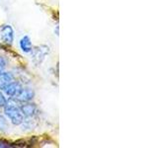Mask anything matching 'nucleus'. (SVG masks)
Instances as JSON below:
<instances>
[{
    "mask_svg": "<svg viewBox=\"0 0 158 148\" xmlns=\"http://www.w3.org/2000/svg\"><path fill=\"white\" fill-rule=\"evenodd\" d=\"M5 115H6L15 125H19V123H21L23 121L22 113L19 111V109L16 106L11 105V104H7V106L5 107Z\"/></svg>",
    "mask_w": 158,
    "mask_h": 148,
    "instance_id": "obj_1",
    "label": "nucleus"
},
{
    "mask_svg": "<svg viewBox=\"0 0 158 148\" xmlns=\"http://www.w3.org/2000/svg\"><path fill=\"white\" fill-rule=\"evenodd\" d=\"M31 52L33 54V61L36 64H40L44 59V57L47 56V54L49 52V47L47 46L36 47L32 49Z\"/></svg>",
    "mask_w": 158,
    "mask_h": 148,
    "instance_id": "obj_2",
    "label": "nucleus"
},
{
    "mask_svg": "<svg viewBox=\"0 0 158 148\" xmlns=\"http://www.w3.org/2000/svg\"><path fill=\"white\" fill-rule=\"evenodd\" d=\"M0 37L3 43L11 44L14 39V32L11 26L9 25H5L1 29H0Z\"/></svg>",
    "mask_w": 158,
    "mask_h": 148,
    "instance_id": "obj_3",
    "label": "nucleus"
},
{
    "mask_svg": "<svg viewBox=\"0 0 158 148\" xmlns=\"http://www.w3.org/2000/svg\"><path fill=\"white\" fill-rule=\"evenodd\" d=\"M19 84L18 83H10L8 84L7 83V85L6 86H4V91L5 93L7 94V95L9 96H17L18 95V93L22 90L21 88H19Z\"/></svg>",
    "mask_w": 158,
    "mask_h": 148,
    "instance_id": "obj_4",
    "label": "nucleus"
},
{
    "mask_svg": "<svg viewBox=\"0 0 158 148\" xmlns=\"http://www.w3.org/2000/svg\"><path fill=\"white\" fill-rule=\"evenodd\" d=\"M20 47L21 49L26 53H29L32 51L33 46H32V42L31 39L29 36H24L21 39H20Z\"/></svg>",
    "mask_w": 158,
    "mask_h": 148,
    "instance_id": "obj_5",
    "label": "nucleus"
},
{
    "mask_svg": "<svg viewBox=\"0 0 158 148\" xmlns=\"http://www.w3.org/2000/svg\"><path fill=\"white\" fill-rule=\"evenodd\" d=\"M34 93L30 90H21L17 95V98L21 101H29L33 98Z\"/></svg>",
    "mask_w": 158,
    "mask_h": 148,
    "instance_id": "obj_6",
    "label": "nucleus"
},
{
    "mask_svg": "<svg viewBox=\"0 0 158 148\" xmlns=\"http://www.w3.org/2000/svg\"><path fill=\"white\" fill-rule=\"evenodd\" d=\"M34 111H35V107L32 105H25L24 107H22V112L26 116H32Z\"/></svg>",
    "mask_w": 158,
    "mask_h": 148,
    "instance_id": "obj_7",
    "label": "nucleus"
},
{
    "mask_svg": "<svg viewBox=\"0 0 158 148\" xmlns=\"http://www.w3.org/2000/svg\"><path fill=\"white\" fill-rule=\"evenodd\" d=\"M5 104H6V99H5V98L3 97V95H2V94L0 93V107L4 106Z\"/></svg>",
    "mask_w": 158,
    "mask_h": 148,
    "instance_id": "obj_8",
    "label": "nucleus"
},
{
    "mask_svg": "<svg viewBox=\"0 0 158 148\" xmlns=\"http://www.w3.org/2000/svg\"><path fill=\"white\" fill-rule=\"evenodd\" d=\"M4 68H5V62L2 58H0V74L2 73V71L4 70Z\"/></svg>",
    "mask_w": 158,
    "mask_h": 148,
    "instance_id": "obj_9",
    "label": "nucleus"
}]
</instances>
